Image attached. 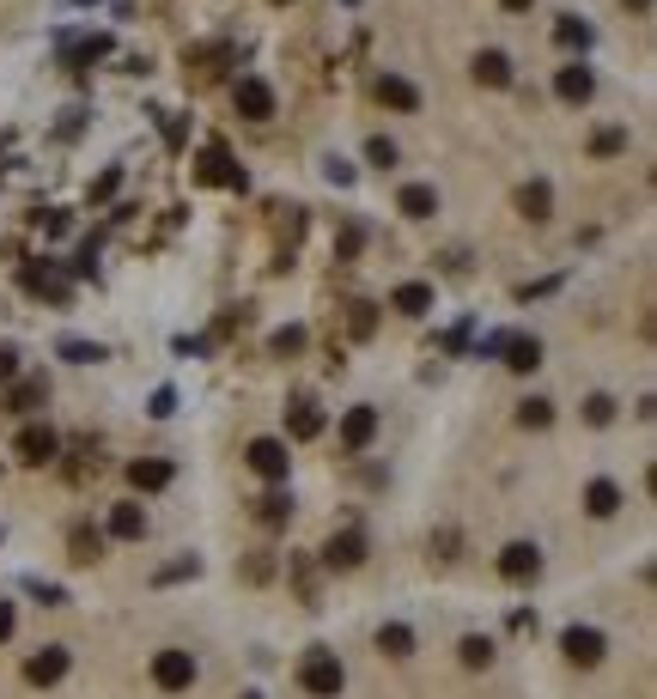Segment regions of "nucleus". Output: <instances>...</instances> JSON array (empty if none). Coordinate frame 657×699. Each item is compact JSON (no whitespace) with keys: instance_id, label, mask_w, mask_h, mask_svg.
Segmentation results:
<instances>
[{"instance_id":"nucleus-1","label":"nucleus","mask_w":657,"mask_h":699,"mask_svg":"<svg viewBox=\"0 0 657 699\" xmlns=\"http://www.w3.org/2000/svg\"><path fill=\"white\" fill-rule=\"evenodd\" d=\"M341 681H347L341 657H335V651H323V645H311V651H305V663H299V687H305L311 699H335V693H341Z\"/></svg>"},{"instance_id":"nucleus-2","label":"nucleus","mask_w":657,"mask_h":699,"mask_svg":"<svg viewBox=\"0 0 657 699\" xmlns=\"http://www.w3.org/2000/svg\"><path fill=\"white\" fill-rule=\"evenodd\" d=\"M55 450H61V438L49 432V426H19V438H13V456L25 462V469H43V462H55Z\"/></svg>"},{"instance_id":"nucleus-3","label":"nucleus","mask_w":657,"mask_h":699,"mask_svg":"<svg viewBox=\"0 0 657 699\" xmlns=\"http://www.w3.org/2000/svg\"><path fill=\"white\" fill-rule=\"evenodd\" d=\"M232 104H238L244 122H268V116H274V86L256 80V73H244V80L232 86Z\"/></svg>"},{"instance_id":"nucleus-4","label":"nucleus","mask_w":657,"mask_h":699,"mask_svg":"<svg viewBox=\"0 0 657 699\" xmlns=\"http://www.w3.org/2000/svg\"><path fill=\"white\" fill-rule=\"evenodd\" d=\"M560 651H566V663H578V669H597V663H603V651H609V639H603L597 627H566Z\"/></svg>"},{"instance_id":"nucleus-5","label":"nucleus","mask_w":657,"mask_h":699,"mask_svg":"<svg viewBox=\"0 0 657 699\" xmlns=\"http://www.w3.org/2000/svg\"><path fill=\"white\" fill-rule=\"evenodd\" d=\"M542 572V548H536V541H511V548L499 554V578L505 584H530Z\"/></svg>"},{"instance_id":"nucleus-6","label":"nucleus","mask_w":657,"mask_h":699,"mask_svg":"<svg viewBox=\"0 0 657 699\" xmlns=\"http://www.w3.org/2000/svg\"><path fill=\"white\" fill-rule=\"evenodd\" d=\"M244 456H250V469H256L262 481H286V469H292V456H286V438H256Z\"/></svg>"},{"instance_id":"nucleus-7","label":"nucleus","mask_w":657,"mask_h":699,"mask_svg":"<svg viewBox=\"0 0 657 699\" xmlns=\"http://www.w3.org/2000/svg\"><path fill=\"white\" fill-rule=\"evenodd\" d=\"M195 177H201V183H213V189H244V171L232 165V152L219 146V140L201 152V171H195Z\"/></svg>"},{"instance_id":"nucleus-8","label":"nucleus","mask_w":657,"mask_h":699,"mask_svg":"<svg viewBox=\"0 0 657 699\" xmlns=\"http://www.w3.org/2000/svg\"><path fill=\"white\" fill-rule=\"evenodd\" d=\"M372 438H378V408H365V402H359V408H347V414H341V450H347V456H359Z\"/></svg>"},{"instance_id":"nucleus-9","label":"nucleus","mask_w":657,"mask_h":699,"mask_svg":"<svg viewBox=\"0 0 657 699\" xmlns=\"http://www.w3.org/2000/svg\"><path fill=\"white\" fill-rule=\"evenodd\" d=\"M153 681H159L165 693L195 687V657H189V651H159V657H153Z\"/></svg>"},{"instance_id":"nucleus-10","label":"nucleus","mask_w":657,"mask_h":699,"mask_svg":"<svg viewBox=\"0 0 657 699\" xmlns=\"http://www.w3.org/2000/svg\"><path fill=\"white\" fill-rule=\"evenodd\" d=\"M365 560V529H341V535H329V548H323V566L329 572H353Z\"/></svg>"},{"instance_id":"nucleus-11","label":"nucleus","mask_w":657,"mask_h":699,"mask_svg":"<svg viewBox=\"0 0 657 699\" xmlns=\"http://www.w3.org/2000/svg\"><path fill=\"white\" fill-rule=\"evenodd\" d=\"M554 92H560V104H591L597 73L584 67V61H572V67H560V73H554Z\"/></svg>"},{"instance_id":"nucleus-12","label":"nucleus","mask_w":657,"mask_h":699,"mask_svg":"<svg viewBox=\"0 0 657 699\" xmlns=\"http://www.w3.org/2000/svg\"><path fill=\"white\" fill-rule=\"evenodd\" d=\"M67 675V645H43V651H31V663H25V681L31 687H55Z\"/></svg>"},{"instance_id":"nucleus-13","label":"nucleus","mask_w":657,"mask_h":699,"mask_svg":"<svg viewBox=\"0 0 657 699\" xmlns=\"http://www.w3.org/2000/svg\"><path fill=\"white\" fill-rule=\"evenodd\" d=\"M171 462L165 456H140V462H128V481H134V493H165L171 487Z\"/></svg>"},{"instance_id":"nucleus-14","label":"nucleus","mask_w":657,"mask_h":699,"mask_svg":"<svg viewBox=\"0 0 657 699\" xmlns=\"http://www.w3.org/2000/svg\"><path fill=\"white\" fill-rule=\"evenodd\" d=\"M67 560H73V566H98V560H104V529L73 523V529H67Z\"/></svg>"},{"instance_id":"nucleus-15","label":"nucleus","mask_w":657,"mask_h":699,"mask_svg":"<svg viewBox=\"0 0 657 699\" xmlns=\"http://www.w3.org/2000/svg\"><path fill=\"white\" fill-rule=\"evenodd\" d=\"M378 104H390V110L414 116V110H420V86H414V80H402V73H378Z\"/></svg>"},{"instance_id":"nucleus-16","label":"nucleus","mask_w":657,"mask_h":699,"mask_svg":"<svg viewBox=\"0 0 657 699\" xmlns=\"http://www.w3.org/2000/svg\"><path fill=\"white\" fill-rule=\"evenodd\" d=\"M499 353H505L511 371H536V365H542V341H536V335H505Z\"/></svg>"},{"instance_id":"nucleus-17","label":"nucleus","mask_w":657,"mask_h":699,"mask_svg":"<svg viewBox=\"0 0 657 699\" xmlns=\"http://www.w3.org/2000/svg\"><path fill=\"white\" fill-rule=\"evenodd\" d=\"M475 80L493 86V92L511 86V55H505V49H481V55H475Z\"/></svg>"},{"instance_id":"nucleus-18","label":"nucleus","mask_w":657,"mask_h":699,"mask_svg":"<svg viewBox=\"0 0 657 699\" xmlns=\"http://www.w3.org/2000/svg\"><path fill=\"white\" fill-rule=\"evenodd\" d=\"M518 213H524L530 225H542V219L554 213V189H548L542 177H536V183H524V189H518Z\"/></svg>"},{"instance_id":"nucleus-19","label":"nucleus","mask_w":657,"mask_h":699,"mask_svg":"<svg viewBox=\"0 0 657 699\" xmlns=\"http://www.w3.org/2000/svg\"><path fill=\"white\" fill-rule=\"evenodd\" d=\"M396 207H402L408 219H432V213H438V189H432V183H408V189L396 195Z\"/></svg>"},{"instance_id":"nucleus-20","label":"nucleus","mask_w":657,"mask_h":699,"mask_svg":"<svg viewBox=\"0 0 657 699\" xmlns=\"http://www.w3.org/2000/svg\"><path fill=\"white\" fill-rule=\"evenodd\" d=\"M286 432L299 438V444H305V438H317V432H323V408H317V402H292V414H286Z\"/></svg>"},{"instance_id":"nucleus-21","label":"nucleus","mask_w":657,"mask_h":699,"mask_svg":"<svg viewBox=\"0 0 657 699\" xmlns=\"http://www.w3.org/2000/svg\"><path fill=\"white\" fill-rule=\"evenodd\" d=\"M390 304L402 310V317H426V310H432V286L408 280V286H396V292H390Z\"/></svg>"},{"instance_id":"nucleus-22","label":"nucleus","mask_w":657,"mask_h":699,"mask_svg":"<svg viewBox=\"0 0 657 699\" xmlns=\"http://www.w3.org/2000/svg\"><path fill=\"white\" fill-rule=\"evenodd\" d=\"M584 511H591V517H615L621 511V487L615 481H591V487H584Z\"/></svg>"},{"instance_id":"nucleus-23","label":"nucleus","mask_w":657,"mask_h":699,"mask_svg":"<svg viewBox=\"0 0 657 699\" xmlns=\"http://www.w3.org/2000/svg\"><path fill=\"white\" fill-rule=\"evenodd\" d=\"M43 396H49V383L43 377H25V383H13V390H7V408L13 414H31V408H43Z\"/></svg>"},{"instance_id":"nucleus-24","label":"nucleus","mask_w":657,"mask_h":699,"mask_svg":"<svg viewBox=\"0 0 657 699\" xmlns=\"http://www.w3.org/2000/svg\"><path fill=\"white\" fill-rule=\"evenodd\" d=\"M110 535H116V541H140V535H146V511H140V505H116V511H110Z\"/></svg>"},{"instance_id":"nucleus-25","label":"nucleus","mask_w":657,"mask_h":699,"mask_svg":"<svg viewBox=\"0 0 657 699\" xmlns=\"http://www.w3.org/2000/svg\"><path fill=\"white\" fill-rule=\"evenodd\" d=\"M378 651H384V657H414V627H402V620L378 627Z\"/></svg>"},{"instance_id":"nucleus-26","label":"nucleus","mask_w":657,"mask_h":699,"mask_svg":"<svg viewBox=\"0 0 657 699\" xmlns=\"http://www.w3.org/2000/svg\"><path fill=\"white\" fill-rule=\"evenodd\" d=\"M286 517H292V499L286 493H262L256 499V523L262 529H286Z\"/></svg>"},{"instance_id":"nucleus-27","label":"nucleus","mask_w":657,"mask_h":699,"mask_svg":"<svg viewBox=\"0 0 657 699\" xmlns=\"http://www.w3.org/2000/svg\"><path fill=\"white\" fill-rule=\"evenodd\" d=\"M347 335L353 341H372L378 335V304H347Z\"/></svg>"},{"instance_id":"nucleus-28","label":"nucleus","mask_w":657,"mask_h":699,"mask_svg":"<svg viewBox=\"0 0 657 699\" xmlns=\"http://www.w3.org/2000/svg\"><path fill=\"white\" fill-rule=\"evenodd\" d=\"M518 426H530V432L554 426V402H548V396H530V402H518Z\"/></svg>"},{"instance_id":"nucleus-29","label":"nucleus","mask_w":657,"mask_h":699,"mask_svg":"<svg viewBox=\"0 0 657 699\" xmlns=\"http://www.w3.org/2000/svg\"><path fill=\"white\" fill-rule=\"evenodd\" d=\"M554 43L584 55V49H591V25H584V19H560V25H554Z\"/></svg>"},{"instance_id":"nucleus-30","label":"nucleus","mask_w":657,"mask_h":699,"mask_svg":"<svg viewBox=\"0 0 657 699\" xmlns=\"http://www.w3.org/2000/svg\"><path fill=\"white\" fill-rule=\"evenodd\" d=\"M591 152H597V159H615V152H627V128H597V134H591Z\"/></svg>"},{"instance_id":"nucleus-31","label":"nucleus","mask_w":657,"mask_h":699,"mask_svg":"<svg viewBox=\"0 0 657 699\" xmlns=\"http://www.w3.org/2000/svg\"><path fill=\"white\" fill-rule=\"evenodd\" d=\"M457 651H463V663H469V669H487V663H493V639H481V633H469Z\"/></svg>"},{"instance_id":"nucleus-32","label":"nucleus","mask_w":657,"mask_h":699,"mask_svg":"<svg viewBox=\"0 0 657 699\" xmlns=\"http://www.w3.org/2000/svg\"><path fill=\"white\" fill-rule=\"evenodd\" d=\"M61 359H73V365H98L104 347H98V341H61Z\"/></svg>"},{"instance_id":"nucleus-33","label":"nucleus","mask_w":657,"mask_h":699,"mask_svg":"<svg viewBox=\"0 0 657 699\" xmlns=\"http://www.w3.org/2000/svg\"><path fill=\"white\" fill-rule=\"evenodd\" d=\"M195 572H201V560H195V554H183V560L159 566V584H183V578H195Z\"/></svg>"},{"instance_id":"nucleus-34","label":"nucleus","mask_w":657,"mask_h":699,"mask_svg":"<svg viewBox=\"0 0 657 699\" xmlns=\"http://www.w3.org/2000/svg\"><path fill=\"white\" fill-rule=\"evenodd\" d=\"M116 189H122V165H110V171H104V177L92 183V207H104V201H110Z\"/></svg>"},{"instance_id":"nucleus-35","label":"nucleus","mask_w":657,"mask_h":699,"mask_svg":"<svg viewBox=\"0 0 657 699\" xmlns=\"http://www.w3.org/2000/svg\"><path fill=\"white\" fill-rule=\"evenodd\" d=\"M584 420H591V426H609V420H615V396H591V402H584Z\"/></svg>"},{"instance_id":"nucleus-36","label":"nucleus","mask_w":657,"mask_h":699,"mask_svg":"<svg viewBox=\"0 0 657 699\" xmlns=\"http://www.w3.org/2000/svg\"><path fill=\"white\" fill-rule=\"evenodd\" d=\"M268 347H274V359H286V353H299V347H305V329H280V335H274Z\"/></svg>"},{"instance_id":"nucleus-37","label":"nucleus","mask_w":657,"mask_h":699,"mask_svg":"<svg viewBox=\"0 0 657 699\" xmlns=\"http://www.w3.org/2000/svg\"><path fill=\"white\" fill-rule=\"evenodd\" d=\"M365 159H372V165H378V171H390V165H396V146H390V140H384V134H378V140H372V146H365Z\"/></svg>"},{"instance_id":"nucleus-38","label":"nucleus","mask_w":657,"mask_h":699,"mask_svg":"<svg viewBox=\"0 0 657 699\" xmlns=\"http://www.w3.org/2000/svg\"><path fill=\"white\" fill-rule=\"evenodd\" d=\"M31 596H43V608H61L67 602V590L61 584H43V578H31Z\"/></svg>"},{"instance_id":"nucleus-39","label":"nucleus","mask_w":657,"mask_h":699,"mask_svg":"<svg viewBox=\"0 0 657 699\" xmlns=\"http://www.w3.org/2000/svg\"><path fill=\"white\" fill-rule=\"evenodd\" d=\"M177 414V390H153V420H171Z\"/></svg>"},{"instance_id":"nucleus-40","label":"nucleus","mask_w":657,"mask_h":699,"mask_svg":"<svg viewBox=\"0 0 657 699\" xmlns=\"http://www.w3.org/2000/svg\"><path fill=\"white\" fill-rule=\"evenodd\" d=\"M244 578H250V584H268V578H274V560H268V554H256V560L244 566Z\"/></svg>"},{"instance_id":"nucleus-41","label":"nucleus","mask_w":657,"mask_h":699,"mask_svg":"<svg viewBox=\"0 0 657 699\" xmlns=\"http://www.w3.org/2000/svg\"><path fill=\"white\" fill-rule=\"evenodd\" d=\"M323 177H329V183H341V189H347V183H353V165H347V159H329V165H323Z\"/></svg>"},{"instance_id":"nucleus-42","label":"nucleus","mask_w":657,"mask_h":699,"mask_svg":"<svg viewBox=\"0 0 657 699\" xmlns=\"http://www.w3.org/2000/svg\"><path fill=\"white\" fill-rule=\"evenodd\" d=\"M19 377V353L13 347H0V383H13Z\"/></svg>"},{"instance_id":"nucleus-43","label":"nucleus","mask_w":657,"mask_h":699,"mask_svg":"<svg viewBox=\"0 0 657 699\" xmlns=\"http://www.w3.org/2000/svg\"><path fill=\"white\" fill-rule=\"evenodd\" d=\"M13 639V602H0V645Z\"/></svg>"},{"instance_id":"nucleus-44","label":"nucleus","mask_w":657,"mask_h":699,"mask_svg":"<svg viewBox=\"0 0 657 699\" xmlns=\"http://www.w3.org/2000/svg\"><path fill=\"white\" fill-rule=\"evenodd\" d=\"M499 7H505V13H530V7H536V0H499Z\"/></svg>"},{"instance_id":"nucleus-45","label":"nucleus","mask_w":657,"mask_h":699,"mask_svg":"<svg viewBox=\"0 0 657 699\" xmlns=\"http://www.w3.org/2000/svg\"><path fill=\"white\" fill-rule=\"evenodd\" d=\"M621 7H627V13H651V0H621Z\"/></svg>"},{"instance_id":"nucleus-46","label":"nucleus","mask_w":657,"mask_h":699,"mask_svg":"<svg viewBox=\"0 0 657 699\" xmlns=\"http://www.w3.org/2000/svg\"><path fill=\"white\" fill-rule=\"evenodd\" d=\"M244 699H262V693H244Z\"/></svg>"},{"instance_id":"nucleus-47","label":"nucleus","mask_w":657,"mask_h":699,"mask_svg":"<svg viewBox=\"0 0 657 699\" xmlns=\"http://www.w3.org/2000/svg\"><path fill=\"white\" fill-rule=\"evenodd\" d=\"M80 7H92V0H80Z\"/></svg>"}]
</instances>
